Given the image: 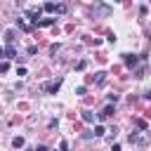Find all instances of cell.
Here are the masks:
<instances>
[{
	"label": "cell",
	"mask_w": 151,
	"mask_h": 151,
	"mask_svg": "<svg viewBox=\"0 0 151 151\" xmlns=\"http://www.w3.org/2000/svg\"><path fill=\"white\" fill-rule=\"evenodd\" d=\"M26 14H28V19H31L33 24H38V19H40V14H42V9H40V7H31V9L26 12Z\"/></svg>",
	"instance_id": "cell-1"
},
{
	"label": "cell",
	"mask_w": 151,
	"mask_h": 151,
	"mask_svg": "<svg viewBox=\"0 0 151 151\" xmlns=\"http://www.w3.org/2000/svg\"><path fill=\"white\" fill-rule=\"evenodd\" d=\"M123 57H125V66L127 68H134L137 61H139V57H134V54H123Z\"/></svg>",
	"instance_id": "cell-2"
},
{
	"label": "cell",
	"mask_w": 151,
	"mask_h": 151,
	"mask_svg": "<svg viewBox=\"0 0 151 151\" xmlns=\"http://www.w3.org/2000/svg\"><path fill=\"white\" fill-rule=\"evenodd\" d=\"M59 87H61V80H54V83H45V85H42L45 92H57Z\"/></svg>",
	"instance_id": "cell-3"
},
{
	"label": "cell",
	"mask_w": 151,
	"mask_h": 151,
	"mask_svg": "<svg viewBox=\"0 0 151 151\" xmlns=\"http://www.w3.org/2000/svg\"><path fill=\"white\" fill-rule=\"evenodd\" d=\"M111 116H113V106L109 104V106H106V109L99 113V118H101V120H106V118H111Z\"/></svg>",
	"instance_id": "cell-4"
},
{
	"label": "cell",
	"mask_w": 151,
	"mask_h": 151,
	"mask_svg": "<svg viewBox=\"0 0 151 151\" xmlns=\"http://www.w3.org/2000/svg\"><path fill=\"white\" fill-rule=\"evenodd\" d=\"M5 57H7V59H14V57H17V50L12 47V42H9L7 47H5Z\"/></svg>",
	"instance_id": "cell-5"
},
{
	"label": "cell",
	"mask_w": 151,
	"mask_h": 151,
	"mask_svg": "<svg viewBox=\"0 0 151 151\" xmlns=\"http://www.w3.org/2000/svg\"><path fill=\"white\" fill-rule=\"evenodd\" d=\"M94 83H97V85H104V83H106V73H101V71H99V73L94 76Z\"/></svg>",
	"instance_id": "cell-6"
},
{
	"label": "cell",
	"mask_w": 151,
	"mask_h": 151,
	"mask_svg": "<svg viewBox=\"0 0 151 151\" xmlns=\"http://www.w3.org/2000/svg\"><path fill=\"white\" fill-rule=\"evenodd\" d=\"M83 120L85 123H94V113L92 111H83Z\"/></svg>",
	"instance_id": "cell-7"
},
{
	"label": "cell",
	"mask_w": 151,
	"mask_h": 151,
	"mask_svg": "<svg viewBox=\"0 0 151 151\" xmlns=\"http://www.w3.org/2000/svg\"><path fill=\"white\" fill-rule=\"evenodd\" d=\"M12 146H14V149H21V146H24V137H14V139H12Z\"/></svg>",
	"instance_id": "cell-8"
},
{
	"label": "cell",
	"mask_w": 151,
	"mask_h": 151,
	"mask_svg": "<svg viewBox=\"0 0 151 151\" xmlns=\"http://www.w3.org/2000/svg\"><path fill=\"white\" fill-rule=\"evenodd\" d=\"M52 24H54V19H38L35 26H52Z\"/></svg>",
	"instance_id": "cell-9"
},
{
	"label": "cell",
	"mask_w": 151,
	"mask_h": 151,
	"mask_svg": "<svg viewBox=\"0 0 151 151\" xmlns=\"http://www.w3.org/2000/svg\"><path fill=\"white\" fill-rule=\"evenodd\" d=\"M66 9H68V7H66V5H64V2H61V5H57V7H54V12H59V14H64V12H66Z\"/></svg>",
	"instance_id": "cell-10"
},
{
	"label": "cell",
	"mask_w": 151,
	"mask_h": 151,
	"mask_svg": "<svg viewBox=\"0 0 151 151\" xmlns=\"http://www.w3.org/2000/svg\"><path fill=\"white\" fill-rule=\"evenodd\" d=\"M5 40H7V42H14V31H7V33H5Z\"/></svg>",
	"instance_id": "cell-11"
},
{
	"label": "cell",
	"mask_w": 151,
	"mask_h": 151,
	"mask_svg": "<svg viewBox=\"0 0 151 151\" xmlns=\"http://www.w3.org/2000/svg\"><path fill=\"white\" fill-rule=\"evenodd\" d=\"M92 134H94V137H101V134H104V127H101V125H97V127H94V132H92Z\"/></svg>",
	"instance_id": "cell-12"
},
{
	"label": "cell",
	"mask_w": 151,
	"mask_h": 151,
	"mask_svg": "<svg viewBox=\"0 0 151 151\" xmlns=\"http://www.w3.org/2000/svg\"><path fill=\"white\" fill-rule=\"evenodd\" d=\"M59 151H68V142H66V139H61V144H59Z\"/></svg>",
	"instance_id": "cell-13"
},
{
	"label": "cell",
	"mask_w": 151,
	"mask_h": 151,
	"mask_svg": "<svg viewBox=\"0 0 151 151\" xmlns=\"http://www.w3.org/2000/svg\"><path fill=\"white\" fill-rule=\"evenodd\" d=\"M54 7H57L54 2H47V5H45V12H54Z\"/></svg>",
	"instance_id": "cell-14"
},
{
	"label": "cell",
	"mask_w": 151,
	"mask_h": 151,
	"mask_svg": "<svg viewBox=\"0 0 151 151\" xmlns=\"http://www.w3.org/2000/svg\"><path fill=\"white\" fill-rule=\"evenodd\" d=\"M7 68H9V64H7V61H2V64H0V73H5Z\"/></svg>",
	"instance_id": "cell-15"
},
{
	"label": "cell",
	"mask_w": 151,
	"mask_h": 151,
	"mask_svg": "<svg viewBox=\"0 0 151 151\" xmlns=\"http://www.w3.org/2000/svg\"><path fill=\"white\" fill-rule=\"evenodd\" d=\"M33 151H50V149H47V146H45V144H38V146H35V149H33Z\"/></svg>",
	"instance_id": "cell-16"
},
{
	"label": "cell",
	"mask_w": 151,
	"mask_h": 151,
	"mask_svg": "<svg viewBox=\"0 0 151 151\" xmlns=\"http://www.w3.org/2000/svg\"><path fill=\"white\" fill-rule=\"evenodd\" d=\"M0 57H5V50H2V47H0Z\"/></svg>",
	"instance_id": "cell-17"
}]
</instances>
